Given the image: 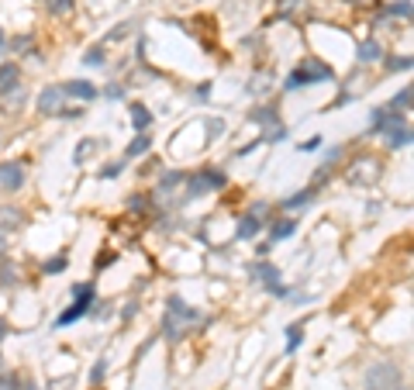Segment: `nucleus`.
<instances>
[{"label": "nucleus", "instance_id": "11", "mask_svg": "<svg viewBox=\"0 0 414 390\" xmlns=\"http://www.w3.org/2000/svg\"><path fill=\"white\" fill-rule=\"evenodd\" d=\"M62 94H66V97H79V101H90V97H97V90H94L90 83H83V79L69 83V87H62Z\"/></svg>", "mask_w": 414, "mask_h": 390}, {"label": "nucleus", "instance_id": "10", "mask_svg": "<svg viewBox=\"0 0 414 390\" xmlns=\"http://www.w3.org/2000/svg\"><path fill=\"white\" fill-rule=\"evenodd\" d=\"M0 183H4V190H18V186L25 183L21 166H18V162H4V166H0Z\"/></svg>", "mask_w": 414, "mask_h": 390}, {"label": "nucleus", "instance_id": "7", "mask_svg": "<svg viewBox=\"0 0 414 390\" xmlns=\"http://www.w3.org/2000/svg\"><path fill=\"white\" fill-rule=\"evenodd\" d=\"M252 277H259L262 284L273 290V294H286L284 286H280V269H276V266H269V262H256V266H252Z\"/></svg>", "mask_w": 414, "mask_h": 390}, {"label": "nucleus", "instance_id": "4", "mask_svg": "<svg viewBox=\"0 0 414 390\" xmlns=\"http://www.w3.org/2000/svg\"><path fill=\"white\" fill-rule=\"evenodd\" d=\"M73 294H77V304H73L66 314H59V321H55L59 328H62V325H73V321L83 318V311L90 308V297H94V290H90V286H73Z\"/></svg>", "mask_w": 414, "mask_h": 390}, {"label": "nucleus", "instance_id": "1", "mask_svg": "<svg viewBox=\"0 0 414 390\" xmlns=\"http://www.w3.org/2000/svg\"><path fill=\"white\" fill-rule=\"evenodd\" d=\"M194 321H201V314L197 311H190L183 301H169V311H166V335L169 338H180L183 335V328L186 325H194Z\"/></svg>", "mask_w": 414, "mask_h": 390}, {"label": "nucleus", "instance_id": "28", "mask_svg": "<svg viewBox=\"0 0 414 390\" xmlns=\"http://www.w3.org/2000/svg\"><path fill=\"white\" fill-rule=\"evenodd\" d=\"M73 7V0H52V14H66Z\"/></svg>", "mask_w": 414, "mask_h": 390}, {"label": "nucleus", "instance_id": "27", "mask_svg": "<svg viewBox=\"0 0 414 390\" xmlns=\"http://www.w3.org/2000/svg\"><path fill=\"white\" fill-rule=\"evenodd\" d=\"M221 131H225V121H218V118H214V121H207V135H211V138H218Z\"/></svg>", "mask_w": 414, "mask_h": 390}, {"label": "nucleus", "instance_id": "18", "mask_svg": "<svg viewBox=\"0 0 414 390\" xmlns=\"http://www.w3.org/2000/svg\"><path fill=\"white\" fill-rule=\"evenodd\" d=\"M390 111H411V87H404V90L390 101Z\"/></svg>", "mask_w": 414, "mask_h": 390}, {"label": "nucleus", "instance_id": "23", "mask_svg": "<svg viewBox=\"0 0 414 390\" xmlns=\"http://www.w3.org/2000/svg\"><path fill=\"white\" fill-rule=\"evenodd\" d=\"M94 145H97L94 138H83V145H79V149H77V162H83V159L90 156V149H94Z\"/></svg>", "mask_w": 414, "mask_h": 390}, {"label": "nucleus", "instance_id": "2", "mask_svg": "<svg viewBox=\"0 0 414 390\" xmlns=\"http://www.w3.org/2000/svg\"><path fill=\"white\" fill-rule=\"evenodd\" d=\"M366 387L369 390H397L401 387V369L393 363H373L366 373Z\"/></svg>", "mask_w": 414, "mask_h": 390}, {"label": "nucleus", "instance_id": "30", "mask_svg": "<svg viewBox=\"0 0 414 390\" xmlns=\"http://www.w3.org/2000/svg\"><path fill=\"white\" fill-rule=\"evenodd\" d=\"M103 373H107V366H103V360H101V363H97L94 369H90V380L97 384V380H103Z\"/></svg>", "mask_w": 414, "mask_h": 390}, {"label": "nucleus", "instance_id": "5", "mask_svg": "<svg viewBox=\"0 0 414 390\" xmlns=\"http://www.w3.org/2000/svg\"><path fill=\"white\" fill-rule=\"evenodd\" d=\"M349 180L352 183H376L380 180V162H376V159H356L352 169H349Z\"/></svg>", "mask_w": 414, "mask_h": 390}, {"label": "nucleus", "instance_id": "19", "mask_svg": "<svg viewBox=\"0 0 414 390\" xmlns=\"http://www.w3.org/2000/svg\"><path fill=\"white\" fill-rule=\"evenodd\" d=\"M293 228H297L293 221H276V228H273V238H276V242H280V238H290V235H293Z\"/></svg>", "mask_w": 414, "mask_h": 390}, {"label": "nucleus", "instance_id": "15", "mask_svg": "<svg viewBox=\"0 0 414 390\" xmlns=\"http://www.w3.org/2000/svg\"><path fill=\"white\" fill-rule=\"evenodd\" d=\"M359 62H376V59H380V45H376V42H359Z\"/></svg>", "mask_w": 414, "mask_h": 390}, {"label": "nucleus", "instance_id": "17", "mask_svg": "<svg viewBox=\"0 0 414 390\" xmlns=\"http://www.w3.org/2000/svg\"><path fill=\"white\" fill-rule=\"evenodd\" d=\"M149 145H152V138H149V135H138V138H135V142H131L128 145V152H125V156H142V152H149Z\"/></svg>", "mask_w": 414, "mask_h": 390}, {"label": "nucleus", "instance_id": "20", "mask_svg": "<svg viewBox=\"0 0 414 390\" xmlns=\"http://www.w3.org/2000/svg\"><path fill=\"white\" fill-rule=\"evenodd\" d=\"M308 201H310V190H301L297 197H286V201H284V208H286V211H290V208H304Z\"/></svg>", "mask_w": 414, "mask_h": 390}, {"label": "nucleus", "instance_id": "25", "mask_svg": "<svg viewBox=\"0 0 414 390\" xmlns=\"http://www.w3.org/2000/svg\"><path fill=\"white\" fill-rule=\"evenodd\" d=\"M86 66H103V49H90L86 52Z\"/></svg>", "mask_w": 414, "mask_h": 390}, {"label": "nucleus", "instance_id": "35", "mask_svg": "<svg viewBox=\"0 0 414 390\" xmlns=\"http://www.w3.org/2000/svg\"><path fill=\"white\" fill-rule=\"evenodd\" d=\"M0 52H4V31H0Z\"/></svg>", "mask_w": 414, "mask_h": 390}, {"label": "nucleus", "instance_id": "32", "mask_svg": "<svg viewBox=\"0 0 414 390\" xmlns=\"http://www.w3.org/2000/svg\"><path fill=\"white\" fill-rule=\"evenodd\" d=\"M0 277H4V284H14V280H18V273H14L11 266H4V273H0Z\"/></svg>", "mask_w": 414, "mask_h": 390}, {"label": "nucleus", "instance_id": "21", "mask_svg": "<svg viewBox=\"0 0 414 390\" xmlns=\"http://www.w3.org/2000/svg\"><path fill=\"white\" fill-rule=\"evenodd\" d=\"M204 190H207V183H204V173H201V177H194V180H190V190H186V197H201Z\"/></svg>", "mask_w": 414, "mask_h": 390}, {"label": "nucleus", "instance_id": "13", "mask_svg": "<svg viewBox=\"0 0 414 390\" xmlns=\"http://www.w3.org/2000/svg\"><path fill=\"white\" fill-rule=\"evenodd\" d=\"M131 121H135V128H138V131H145L149 125H152V114H149V107L135 104V107H131Z\"/></svg>", "mask_w": 414, "mask_h": 390}, {"label": "nucleus", "instance_id": "8", "mask_svg": "<svg viewBox=\"0 0 414 390\" xmlns=\"http://www.w3.org/2000/svg\"><path fill=\"white\" fill-rule=\"evenodd\" d=\"M28 101V94H25V87H11V90H4L0 94V111L4 114H14V111H21Z\"/></svg>", "mask_w": 414, "mask_h": 390}, {"label": "nucleus", "instance_id": "33", "mask_svg": "<svg viewBox=\"0 0 414 390\" xmlns=\"http://www.w3.org/2000/svg\"><path fill=\"white\" fill-rule=\"evenodd\" d=\"M304 149H308V152L310 149H321V135H318V138H308V142H304Z\"/></svg>", "mask_w": 414, "mask_h": 390}, {"label": "nucleus", "instance_id": "31", "mask_svg": "<svg viewBox=\"0 0 414 390\" xmlns=\"http://www.w3.org/2000/svg\"><path fill=\"white\" fill-rule=\"evenodd\" d=\"M180 180H183L180 173H169V177L162 180V190H169V186H177V183H180Z\"/></svg>", "mask_w": 414, "mask_h": 390}, {"label": "nucleus", "instance_id": "29", "mask_svg": "<svg viewBox=\"0 0 414 390\" xmlns=\"http://www.w3.org/2000/svg\"><path fill=\"white\" fill-rule=\"evenodd\" d=\"M62 266H66V256H59V260H49V262H45V273H59Z\"/></svg>", "mask_w": 414, "mask_h": 390}, {"label": "nucleus", "instance_id": "24", "mask_svg": "<svg viewBox=\"0 0 414 390\" xmlns=\"http://www.w3.org/2000/svg\"><path fill=\"white\" fill-rule=\"evenodd\" d=\"M387 69H411V59L408 55H397V59H390Z\"/></svg>", "mask_w": 414, "mask_h": 390}, {"label": "nucleus", "instance_id": "14", "mask_svg": "<svg viewBox=\"0 0 414 390\" xmlns=\"http://www.w3.org/2000/svg\"><path fill=\"white\" fill-rule=\"evenodd\" d=\"M0 225H7V228H21V225H25V214L14 211V208H4L0 211Z\"/></svg>", "mask_w": 414, "mask_h": 390}, {"label": "nucleus", "instance_id": "16", "mask_svg": "<svg viewBox=\"0 0 414 390\" xmlns=\"http://www.w3.org/2000/svg\"><path fill=\"white\" fill-rule=\"evenodd\" d=\"M256 232H259V218L256 214H245L242 225H238V238H252Z\"/></svg>", "mask_w": 414, "mask_h": 390}, {"label": "nucleus", "instance_id": "3", "mask_svg": "<svg viewBox=\"0 0 414 390\" xmlns=\"http://www.w3.org/2000/svg\"><path fill=\"white\" fill-rule=\"evenodd\" d=\"M318 79H332V69L321 66V62H304L301 69H293V73L286 77V90H301V87L318 83Z\"/></svg>", "mask_w": 414, "mask_h": 390}, {"label": "nucleus", "instance_id": "9", "mask_svg": "<svg viewBox=\"0 0 414 390\" xmlns=\"http://www.w3.org/2000/svg\"><path fill=\"white\" fill-rule=\"evenodd\" d=\"M252 118H256L259 125L266 128V135H262L266 142H280V138H284V125H276V118H273V111H256Z\"/></svg>", "mask_w": 414, "mask_h": 390}, {"label": "nucleus", "instance_id": "6", "mask_svg": "<svg viewBox=\"0 0 414 390\" xmlns=\"http://www.w3.org/2000/svg\"><path fill=\"white\" fill-rule=\"evenodd\" d=\"M62 101H66L62 87H49V90H42V97H38V111H42V114H62Z\"/></svg>", "mask_w": 414, "mask_h": 390}, {"label": "nucleus", "instance_id": "34", "mask_svg": "<svg viewBox=\"0 0 414 390\" xmlns=\"http://www.w3.org/2000/svg\"><path fill=\"white\" fill-rule=\"evenodd\" d=\"M7 252V238H4V232H0V256Z\"/></svg>", "mask_w": 414, "mask_h": 390}, {"label": "nucleus", "instance_id": "26", "mask_svg": "<svg viewBox=\"0 0 414 390\" xmlns=\"http://www.w3.org/2000/svg\"><path fill=\"white\" fill-rule=\"evenodd\" d=\"M204 183L218 190V186H225V177H221V173H204Z\"/></svg>", "mask_w": 414, "mask_h": 390}, {"label": "nucleus", "instance_id": "22", "mask_svg": "<svg viewBox=\"0 0 414 390\" xmlns=\"http://www.w3.org/2000/svg\"><path fill=\"white\" fill-rule=\"evenodd\" d=\"M301 345V325H293V328H286V349L293 352Z\"/></svg>", "mask_w": 414, "mask_h": 390}, {"label": "nucleus", "instance_id": "12", "mask_svg": "<svg viewBox=\"0 0 414 390\" xmlns=\"http://www.w3.org/2000/svg\"><path fill=\"white\" fill-rule=\"evenodd\" d=\"M11 87H18V66H14V62L0 66V94L11 90Z\"/></svg>", "mask_w": 414, "mask_h": 390}]
</instances>
